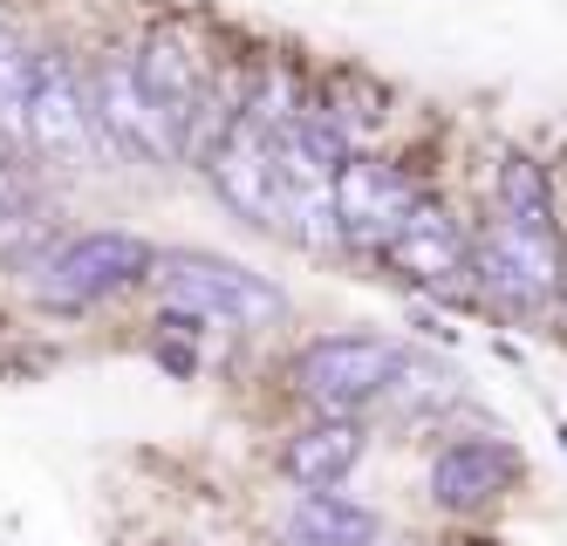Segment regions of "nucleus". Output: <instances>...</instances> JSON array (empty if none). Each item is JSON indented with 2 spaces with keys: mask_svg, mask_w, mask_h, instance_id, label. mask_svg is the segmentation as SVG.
Masks as SVG:
<instances>
[{
  "mask_svg": "<svg viewBox=\"0 0 567 546\" xmlns=\"http://www.w3.org/2000/svg\"><path fill=\"white\" fill-rule=\"evenodd\" d=\"M90 116H96V131L110 137V144H124L131 157H144V164H172L178 157V144H172V131L157 123V110L144 103V90H137V75H131V55H110V62H96V82H90Z\"/></svg>",
  "mask_w": 567,
  "mask_h": 546,
  "instance_id": "obj_8",
  "label": "nucleus"
},
{
  "mask_svg": "<svg viewBox=\"0 0 567 546\" xmlns=\"http://www.w3.org/2000/svg\"><path fill=\"white\" fill-rule=\"evenodd\" d=\"M396 375H403V349L383 342V334H321L295 356V390L329 416H349L362 403L390 396Z\"/></svg>",
  "mask_w": 567,
  "mask_h": 546,
  "instance_id": "obj_2",
  "label": "nucleus"
},
{
  "mask_svg": "<svg viewBox=\"0 0 567 546\" xmlns=\"http://www.w3.org/2000/svg\"><path fill=\"white\" fill-rule=\"evenodd\" d=\"M472 274H478V287L493 293V301H506L519 315L547 308L554 293L567 287L554 226H506V219H493V226H485V239L472 246Z\"/></svg>",
  "mask_w": 567,
  "mask_h": 546,
  "instance_id": "obj_4",
  "label": "nucleus"
},
{
  "mask_svg": "<svg viewBox=\"0 0 567 546\" xmlns=\"http://www.w3.org/2000/svg\"><path fill=\"white\" fill-rule=\"evenodd\" d=\"M424 192L396 172V164H377V157H349L336 172V239H355L370 246V254H383V246L396 239V226L411 219V205Z\"/></svg>",
  "mask_w": 567,
  "mask_h": 546,
  "instance_id": "obj_6",
  "label": "nucleus"
},
{
  "mask_svg": "<svg viewBox=\"0 0 567 546\" xmlns=\"http://www.w3.org/2000/svg\"><path fill=\"white\" fill-rule=\"evenodd\" d=\"M28 82H34V55L21 49V41H8V34H0V123H8V131H21Z\"/></svg>",
  "mask_w": 567,
  "mask_h": 546,
  "instance_id": "obj_15",
  "label": "nucleus"
},
{
  "mask_svg": "<svg viewBox=\"0 0 567 546\" xmlns=\"http://www.w3.org/2000/svg\"><path fill=\"white\" fill-rule=\"evenodd\" d=\"M377 539L383 519L342 492H301V506L288 513V546H377Z\"/></svg>",
  "mask_w": 567,
  "mask_h": 546,
  "instance_id": "obj_12",
  "label": "nucleus"
},
{
  "mask_svg": "<svg viewBox=\"0 0 567 546\" xmlns=\"http://www.w3.org/2000/svg\"><path fill=\"white\" fill-rule=\"evenodd\" d=\"M206 178L219 185V198L233 205L239 219H254L267 233H288V178H280V164H274V137L260 131L254 116H239L219 131V144L206 151Z\"/></svg>",
  "mask_w": 567,
  "mask_h": 546,
  "instance_id": "obj_5",
  "label": "nucleus"
},
{
  "mask_svg": "<svg viewBox=\"0 0 567 546\" xmlns=\"http://www.w3.org/2000/svg\"><path fill=\"white\" fill-rule=\"evenodd\" d=\"M151 274V246L131 233H75L34 260V293L55 308H96Z\"/></svg>",
  "mask_w": 567,
  "mask_h": 546,
  "instance_id": "obj_3",
  "label": "nucleus"
},
{
  "mask_svg": "<svg viewBox=\"0 0 567 546\" xmlns=\"http://www.w3.org/2000/svg\"><path fill=\"white\" fill-rule=\"evenodd\" d=\"M49 233H55V219L49 213H34V205H14L8 219H0V260H42L49 254Z\"/></svg>",
  "mask_w": 567,
  "mask_h": 546,
  "instance_id": "obj_14",
  "label": "nucleus"
},
{
  "mask_svg": "<svg viewBox=\"0 0 567 546\" xmlns=\"http://www.w3.org/2000/svg\"><path fill=\"white\" fill-rule=\"evenodd\" d=\"M513 451L493 444V437H458V444H444L431 457V498L444 513H478V506H493V498L506 492L513 478Z\"/></svg>",
  "mask_w": 567,
  "mask_h": 546,
  "instance_id": "obj_10",
  "label": "nucleus"
},
{
  "mask_svg": "<svg viewBox=\"0 0 567 546\" xmlns=\"http://www.w3.org/2000/svg\"><path fill=\"white\" fill-rule=\"evenodd\" d=\"M14 205H21V178L8 172V164H0V219H8V213H14Z\"/></svg>",
  "mask_w": 567,
  "mask_h": 546,
  "instance_id": "obj_16",
  "label": "nucleus"
},
{
  "mask_svg": "<svg viewBox=\"0 0 567 546\" xmlns=\"http://www.w3.org/2000/svg\"><path fill=\"white\" fill-rule=\"evenodd\" d=\"M157 293H165L172 315H192V321H226V328H267L280 321V287L239 260H219V254H151V274Z\"/></svg>",
  "mask_w": 567,
  "mask_h": 546,
  "instance_id": "obj_1",
  "label": "nucleus"
},
{
  "mask_svg": "<svg viewBox=\"0 0 567 546\" xmlns=\"http://www.w3.org/2000/svg\"><path fill=\"white\" fill-rule=\"evenodd\" d=\"M383 254L396 260V274H411L417 287H437V293H452L472 274V246H465V233L452 226V213H444L437 198L411 205V219L396 226V239L383 246Z\"/></svg>",
  "mask_w": 567,
  "mask_h": 546,
  "instance_id": "obj_9",
  "label": "nucleus"
},
{
  "mask_svg": "<svg viewBox=\"0 0 567 546\" xmlns=\"http://www.w3.org/2000/svg\"><path fill=\"white\" fill-rule=\"evenodd\" d=\"M362 457V431L349 424V416H329V424H308L288 437V451H280V472H288L301 492H336Z\"/></svg>",
  "mask_w": 567,
  "mask_h": 546,
  "instance_id": "obj_11",
  "label": "nucleus"
},
{
  "mask_svg": "<svg viewBox=\"0 0 567 546\" xmlns=\"http://www.w3.org/2000/svg\"><path fill=\"white\" fill-rule=\"evenodd\" d=\"M493 205L506 226H554V192H547V172L534 157H506L499 164V185H493Z\"/></svg>",
  "mask_w": 567,
  "mask_h": 546,
  "instance_id": "obj_13",
  "label": "nucleus"
},
{
  "mask_svg": "<svg viewBox=\"0 0 567 546\" xmlns=\"http://www.w3.org/2000/svg\"><path fill=\"white\" fill-rule=\"evenodd\" d=\"M21 137L34 151H55L69 164H96L103 151V131L75 90V75L55 62V55H34V82H28V110H21Z\"/></svg>",
  "mask_w": 567,
  "mask_h": 546,
  "instance_id": "obj_7",
  "label": "nucleus"
}]
</instances>
